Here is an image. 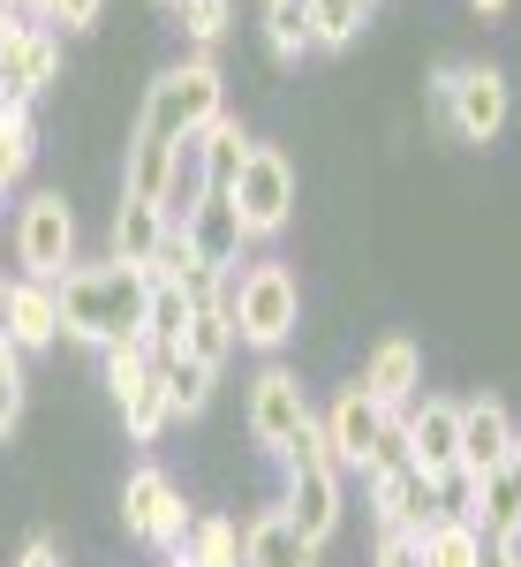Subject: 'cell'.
Here are the masks:
<instances>
[{
  "mask_svg": "<svg viewBox=\"0 0 521 567\" xmlns=\"http://www.w3.org/2000/svg\"><path fill=\"white\" fill-rule=\"evenodd\" d=\"M53 303H61V341H84V349H114L144 333V303H152V272L144 265H69L53 280Z\"/></svg>",
  "mask_w": 521,
  "mask_h": 567,
  "instance_id": "1",
  "label": "cell"
},
{
  "mask_svg": "<svg viewBox=\"0 0 521 567\" xmlns=\"http://www.w3.org/2000/svg\"><path fill=\"white\" fill-rule=\"evenodd\" d=\"M280 462H288V499H280V507H288V523L303 529L310 545H325V537H333V529H341V462H333V439H325V424H317V416H310L303 432L288 439V454H280Z\"/></svg>",
  "mask_w": 521,
  "mask_h": 567,
  "instance_id": "2",
  "label": "cell"
},
{
  "mask_svg": "<svg viewBox=\"0 0 521 567\" xmlns=\"http://www.w3.org/2000/svg\"><path fill=\"white\" fill-rule=\"evenodd\" d=\"M227 114V99H219V69L212 53H189V61H174L159 84L144 91V114H136V130L159 136V144H189V136L219 122Z\"/></svg>",
  "mask_w": 521,
  "mask_h": 567,
  "instance_id": "3",
  "label": "cell"
},
{
  "mask_svg": "<svg viewBox=\"0 0 521 567\" xmlns=\"http://www.w3.org/2000/svg\"><path fill=\"white\" fill-rule=\"evenodd\" d=\"M227 318H235V341H250V349H280L288 333H295V318H303V288H295V272L288 265H250V272H235V288H227Z\"/></svg>",
  "mask_w": 521,
  "mask_h": 567,
  "instance_id": "4",
  "label": "cell"
},
{
  "mask_svg": "<svg viewBox=\"0 0 521 567\" xmlns=\"http://www.w3.org/2000/svg\"><path fill=\"white\" fill-rule=\"evenodd\" d=\"M431 114L446 136L461 144H491L507 130V76L483 69V61H461V69H438L431 76Z\"/></svg>",
  "mask_w": 521,
  "mask_h": 567,
  "instance_id": "5",
  "label": "cell"
},
{
  "mask_svg": "<svg viewBox=\"0 0 521 567\" xmlns=\"http://www.w3.org/2000/svg\"><path fill=\"white\" fill-rule=\"evenodd\" d=\"M197 523V507L181 499V484L159 470V462H136L129 484H122V529L152 553H181V537Z\"/></svg>",
  "mask_w": 521,
  "mask_h": 567,
  "instance_id": "6",
  "label": "cell"
},
{
  "mask_svg": "<svg viewBox=\"0 0 521 567\" xmlns=\"http://www.w3.org/2000/svg\"><path fill=\"white\" fill-rule=\"evenodd\" d=\"M235 213H242V235L264 243V235H280L288 219H295V167L272 152V144H250V159H242V175H235Z\"/></svg>",
  "mask_w": 521,
  "mask_h": 567,
  "instance_id": "7",
  "label": "cell"
},
{
  "mask_svg": "<svg viewBox=\"0 0 521 567\" xmlns=\"http://www.w3.org/2000/svg\"><path fill=\"white\" fill-rule=\"evenodd\" d=\"M15 265H23V280H45V288L76 265V213L61 205V189H39L15 213Z\"/></svg>",
  "mask_w": 521,
  "mask_h": 567,
  "instance_id": "8",
  "label": "cell"
},
{
  "mask_svg": "<svg viewBox=\"0 0 521 567\" xmlns=\"http://www.w3.org/2000/svg\"><path fill=\"white\" fill-rule=\"evenodd\" d=\"M310 416V393H303V379L295 371H280V363H264L258 379H250V439H258L264 454H288V439L303 432Z\"/></svg>",
  "mask_w": 521,
  "mask_h": 567,
  "instance_id": "9",
  "label": "cell"
},
{
  "mask_svg": "<svg viewBox=\"0 0 521 567\" xmlns=\"http://www.w3.org/2000/svg\"><path fill=\"white\" fill-rule=\"evenodd\" d=\"M53 76H61V39H53V23H15V31H0V99L31 106Z\"/></svg>",
  "mask_w": 521,
  "mask_h": 567,
  "instance_id": "10",
  "label": "cell"
},
{
  "mask_svg": "<svg viewBox=\"0 0 521 567\" xmlns=\"http://www.w3.org/2000/svg\"><path fill=\"white\" fill-rule=\"evenodd\" d=\"M408 446H416V470L431 484L454 477V470H461V401L416 393V401H408Z\"/></svg>",
  "mask_w": 521,
  "mask_h": 567,
  "instance_id": "11",
  "label": "cell"
},
{
  "mask_svg": "<svg viewBox=\"0 0 521 567\" xmlns=\"http://www.w3.org/2000/svg\"><path fill=\"white\" fill-rule=\"evenodd\" d=\"M181 235H189V250L205 258V272H219V280H235V272H242V243H250V235H242V213H235V197H227V189H212L197 213L181 219Z\"/></svg>",
  "mask_w": 521,
  "mask_h": 567,
  "instance_id": "12",
  "label": "cell"
},
{
  "mask_svg": "<svg viewBox=\"0 0 521 567\" xmlns=\"http://www.w3.org/2000/svg\"><path fill=\"white\" fill-rule=\"evenodd\" d=\"M507 446H514V416H507V401H461V477L477 484L491 470H507Z\"/></svg>",
  "mask_w": 521,
  "mask_h": 567,
  "instance_id": "13",
  "label": "cell"
},
{
  "mask_svg": "<svg viewBox=\"0 0 521 567\" xmlns=\"http://www.w3.org/2000/svg\"><path fill=\"white\" fill-rule=\"evenodd\" d=\"M317 424H325V439H333V462H341V470H363V454H371V439H378V424H386V409H378L371 386L355 379V386L333 393V409H325Z\"/></svg>",
  "mask_w": 521,
  "mask_h": 567,
  "instance_id": "14",
  "label": "cell"
},
{
  "mask_svg": "<svg viewBox=\"0 0 521 567\" xmlns=\"http://www.w3.org/2000/svg\"><path fill=\"white\" fill-rule=\"evenodd\" d=\"M371 507H378V529H400V537H424V529L446 515L438 507V484L424 470H400V477L371 484Z\"/></svg>",
  "mask_w": 521,
  "mask_h": 567,
  "instance_id": "15",
  "label": "cell"
},
{
  "mask_svg": "<svg viewBox=\"0 0 521 567\" xmlns=\"http://www.w3.org/2000/svg\"><path fill=\"white\" fill-rule=\"evenodd\" d=\"M363 386H371V401L378 409H408L416 393H424V355H416V341H378L371 349V363H363Z\"/></svg>",
  "mask_w": 521,
  "mask_h": 567,
  "instance_id": "16",
  "label": "cell"
},
{
  "mask_svg": "<svg viewBox=\"0 0 521 567\" xmlns=\"http://www.w3.org/2000/svg\"><path fill=\"white\" fill-rule=\"evenodd\" d=\"M242 567H317V545L288 523V507H264L258 523L242 529Z\"/></svg>",
  "mask_w": 521,
  "mask_h": 567,
  "instance_id": "17",
  "label": "cell"
},
{
  "mask_svg": "<svg viewBox=\"0 0 521 567\" xmlns=\"http://www.w3.org/2000/svg\"><path fill=\"white\" fill-rule=\"evenodd\" d=\"M469 523H477L483 545H521V492L507 484V470H491V477L469 484V507H461Z\"/></svg>",
  "mask_w": 521,
  "mask_h": 567,
  "instance_id": "18",
  "label": "cell"
},
{
  "mask_svg": "<svg viewBox=\"0 0 521 567\" xmlns=\"http://www.w3.org/2000/svg\"><path fill=\"white\" fill-rule=\"evenodd\" d=\"M61 341V303L45 280H15V318H8V349L31 355V349H53Z\"/></svg>",
  "mask_w": 521,
  "mask_h": 567,
  "instance_id": "19",
  "label": "cell"
},
{
  "mask_svg": "<svg viewBox=\"0 0 521 567\" xmlns=\"http://www.w3.org/2000/svg\"><path fill=\"white\" fill-rule=\"evenodd\" d=\"M189 318H197V303L181 296V288H167V280H152V303H144V349L152 355H181V341H189Z\"/></svg>",
  "mask_w": 521,
  "mask_h": 567,
  "instance_id": "20",
  "label": "cell"
},
{
  "mask_svg": "<svg viewBox=\"0 0 521 567\" xmlns=\"http://www.w3.org/2000/svg\"><path fill=\"white\" fill-rule=\"evenodd\" d=\"M159 243H167V213H159V205H136V197H122V213H114V258L152 272Z\"/></svg>",
  "mask_w": 521,
  "mask_h": 567,
  "instance_id": "21",
  "label": "cell"
},
{
  "mask_svg": "<svg viewBox=\"0 0 521 567\" xmlns=\"http://www.w3.org/2000/svg\"><path fill=\"white\" fill-rule=\"evenodd\" d=\"M205 197H212V175H205V152H197V136H189V144H174V175H167V189H159L167 227H181Z\"/></svg>",
  "mask_w": 521,
  "mask_h": 567,
  "instance_id": "22",
  "label": "cell"
},
{
  "mask_svg": "<svg viewBox=\"0 0 521 567\" xmlns=\"http://www.w3.org/2000/svg\"><path fill=\"white\" fill-rule=\"evenodd\" d=\"M174 175V144H159V136H129V159H122V197H136V205H159V189H167Z\"/></svg>",
  "mask_w": 521,
  "mask_h": 567,
  "instance_id": "23",
  "label": "cell"
},
{
  "mask_svg": "<svg viewBox=\"0 0 521 567\" xmlns=\"http://www.w3.org/2000/svg\"><path fill=\"white\" fill-rule=\"evenodd\" d=\"M197 152H205L212 189H235L242 159H250V136H242V122H235V114H219V122H205V130H197Z\"/></svg>",
  "mask_w": 521,
  "mask_h": 567,
  "instance_id": "24",
  "label": "cell"
},
{
  "mask_svg": "<svg viewBox=\"0 0 521 567\" xmlns=\"http://www.w3.org/2000/svg\"><path fill=\"white\" fill-rule=\"evenodd\" d=\"M31 152H39V130H31V106L0 99V197L31 175Z\"/></svg>",
  "mask_w": 521,
  "mask_h": 567,
  "instance_id": "25",
  "label": "cell"
},
{
  "mask_svg": "<svg viewBox=\"0 0 521 567\" xmlns=\"http://www.w3.org/2000/svg\"><path fill=\"white\" fill-rule=\"evenodd\" d=\"M424 567H483V537L469 515H438L424 529Z\"/></svg>",
  "mask_w": 521,
  "mask_h": 567,
  "instance_id": "26",
  "label": "cell"
},
{
  "mask_svg": "<svg viewBox=\"0 0 521 567\" xmlns=\"http://www.w3.org/2000/svg\"><path fill=\"white\" fill-rule=\"evenodd\" d=\"M371 16H378V0H310V39L325 45V53H341V45L363 39Z\"/></svg>",
  "mask_w": 521,
  "mask_h": 567,
  "instance_id": "27",
  "label": "cell"
},
{
  "mask_svg": "<svg viewBox=\"0 0 521 567\" xmlns=\"http://www.w3.org/2000/svg\"><path fill=\"white\" fill-rule=\"evenodd\" d=\"M181 560L189 567H242V529L227 515H197L189 537H181Z\"/></svg>",
  "mask_w": 521,
  "mask_h": 567,
  "instance_id": "28",
  "label": "cell"
},
{
  "mask_svg": "<svg viewBox=\"0 0 521 567\" xmlns=\"http://www.w3.org/2000/svg\"><path fill=\"white\" fill-rule=\"evenodd\" d=\"M152 363H159V379H167L174 416H197V409L212 401V386H219L212 363H197V355H152Z\"/></svg>",
  "mask_w": 521,
  "mask_h": 567,
  "instance_id": "29",
  "label": "cell"
},
{
  "mask_svg": "<svg viewBox=\"0 0 521 567\" xmlns=\"http://www.w3.org/2000/svg\"><path fill=\"white\" fill-rule=\"evenodd\" d=\"M122 424H129L136 446H152V439L174 424V401H167V379H159V363H152V379H144V386L122 401Z\"/></svg>",
  "mask_w": 521,
  "mask_h": 567,
  "instance_id": "30",
  "label": "cell"
},
{
  "mask_svg": "<svg viewBox=\"0 0 521 567\" xmlns=\"http://www.w3.org/2000/svg\"><path fill=\"white\" fill-rule=\"evenodd\" d=\"M181 355H197V363H212V371L227 363V355H235V318H227V296H219V303H197Z\"/></svg>",
  "mask_w": 521,
  "mask_h": 567,
  "instance_id": "31",
  "label": "cell"
},
{
  "mask_svg": "<svg viewBox=\"0 0 521 567\" xmlns=\"http://www.w3.org/2000/svg\"><path fill=\"white\" fill-rule=\"evenodd\" d=\"M400 470H416V446H408V409H386V424L371 439V454H363V477H400Z\"/></svg>",
  "mask_w": 521,
  "mask_h": 567,
  "instance_id": "32",
  "label": "cell"
},
{
  "mask_svg": "<svg viewBox=\"0 0 521 567\" xmlns=\"http://www.w3.org/2000/svg\"><path fill=\"white\" fill-rule=\"evenodd\" d=\"M264 45L280 53V61H303L310 45V0H264Z\"/></svg>",
  "mask_w": 521,
  "mask_h": 567,
  "instance_id": "33",
  "label": "cell"
},
{
  "mask_svg": "<svg viewBox=\"0 0 521 567\" xmlns=\"http://www.w3.org/2000/svg\"><path fill=\"white\" fill-rule=\"evenodd\" d=\"M98 363H106V393H114V409L152 379V349H144V341H114V349H98Z\"/></svg>",
  "mask_w": 521,
  "mask_h": 567,
  "instance_id": "34",
  "label": "cell"
},
{
  "mask_svg": "<svg viewBox=\"0 0 521 567\" xmlns=\"http://www.w3.org/2000/svg\"><path fill=\"white\" fill-rule=\"evenodd\" d=\"M167 16L189 31V45H197V53H212V45L227 39V0H174Z\"/></svg>",
  "mask_w": 521,
  "mask_h": 567,
  "instance_id": "35",
  "label": "cell"
},
{
  "mask_svg": "<svg viewBox=\"0 0 521 567\" xmlns=\"http://www.w3.org/2000/svg\"><path fill=\"white\" fill-rule=\"evenodd\" d=\"M23 424V355L0 341V439Z\"/></svg>",
  "mask_w": 521,
  "mask_h": 567,
  "instance_id": "36",
  "label": "cell"
},
{
  "mask_svg": "<svg viewBox=\"0 0 521 567\" xmlns=\"http://www.w3.org/2000/svg\"><path fill=\"white\" fill-rule=\"evenodd\" d=\"M371 567H424V537H400V529H378V560Z\"/></svg>",
  "mask_w": 521,
  "mask_h": 567,
  "instance_id": "37",
  "label": "cell"
},
{
  "mask_svg": "<svg viewBox=\"0 0 521 567\" xmlns=\"http://www.w3.org/2000/svg\"><path fill=\"white\" fill-rule=\"evenodd\" d=\"M98 16H106V0H53V16H45V23H61V31H91Z\"/></svg>",
  "mask_w": 521,
  "mask_h": 567,
  "instance_id": "38",
  "label": "cell"
},
{
  "mask_svg": "<svg viewBox=\"0 0 521 567\" xmlns=\"http://www.w3.org/2000/svg\"><path fill=\"white\" fill-rule=\"evenodd\" d=\"M15 567H61V553H53V537H31V545H23V560Z\"/></svg>",
  "mask_w": 521,
  "mask_h": 567,
  "instance_id": "39",
  "label": "cell"
},
{
  "mask_svg": "<svg viewBox=\"0 0 521 567\" xmlns=\"http://www.w3.org/2000/svg\"><path fill=\"white\" fill-rule=\"evenodd\" d=\"M483 567H521V545H483Z\"/></svg>",
  "mask_w": 521,
  "mask_h": 567,
  "instance_id": "40",
  "label": "cell"
},
{
  "mask_svg": "<svg viewBox=\"0 0 521 567\" xmlns=\"http://www.w3.org/2000/svg\"><path fill=\"white\" fill-rule=\"evenodd\" d=\"M8 318H15V280H0V341H8Z\"/></svg>",
  "mask_w": 521,
  "mask_h": 567,
  "instance_id": "41",
  "label": "cell"
},
{
  "mask_svg": "<svg viewBox=\"0 0 521 567\" xmlns=\"http://www.w3.org/2000/svg\"><path fill=\"white\" fill-rule=\"evenodd\" d=\"M507 484L521 492V424H514V446H507Z\"/></svg>",
  "mask_w": 521,
  "mask_h": 567,
  "instance_id": "42",
  "label": "cell"
},
{
  "mask_svg": "<svg viewBox=\"0 0 521 567\" xmlns=\"http://www.w3.org/2000/svg\"><path fill=\"white\" fill-rule=\"evenodd\" d=\"M8 8H15V16H39V23L53 16V0H8Z\"/></svg>",
  "mask_w": 521,
  "mask_h": 567,
  "instance_id": "43",
  "label": "cell"
},
{
  "mask_svg": "<svg viewBox=\"0 0 521 567\" xmlns=\"http://www.w3.org/2000/svg\"><path fill=\"white\" fill-rule=\"evenodd\" d=\"M0 31H15V8H8V0H0Z\"/></svg>",
  "mask_w": 521,
  "mask_h": 567,
  "instance_id": "44",
  "label": "cell"
},
{
  "mask_svg": "<svg viewBox=\"0 0 521 567\" xmlns=\"http://www.w3.org/2000/svg\"><path fill=\"white\" fill-rule=\"evenodd\" d=\"M477 8H483V16H499V8H507V0H477Z\"/></svg>",
  "mask_w": 521,
  "mask_h": 567,
  "instance_id": "45",
  "label": "cell"
},
{
  "mask_svg": "<svg viewBox=\"0 0 521 567\" xmlns=\"http://www.w3.org/2000/svg\"><path fill=\"white\" fill-rule=\"evenodd\" d=\"M167 567H189V560H181V553H167Z\"/></svg>",
  "mask_w": 521,
  "mask_h": 567,
  "instance_id": "46",
  "label": "cell"
},
{
  "mask_svg": "<svg viewBox=\"0 0 521 567\" xmlns=\"http://www.w3.org/2000/svg\"><path fill=\"white\" fill-rule=\"evenodd\" d=\"M159 8H174V0H159Z\"/></svg>",
  "mask_w": 521,
  "mask_h": 567,
  "instance_id": "47",
  "label": "cell"
}]
</instances>
